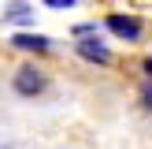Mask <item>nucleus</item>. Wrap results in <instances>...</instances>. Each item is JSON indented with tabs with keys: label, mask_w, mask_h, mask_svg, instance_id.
<instances>
[{
	"label": "nucleus",
	"mask_w": 152,
	"mask_h": 149,
	"mask_svg": "<svg viewBox=\"0 0 152 149\" xmlns=\"http://www.w3.org/2000/svg\"><path fill=\"white\" fill-rule=\"evenodd\" d=\"M7 19L26 22V19H30V4H7Z\"/></svg>",
	"instance_id": "obj_5"
},
{
	"label": "nucleus",
	"mask_w": 152,
	"mask_h": 149,
	"mask_svg": "<svg viewBox=\"0 0 152 149\" xmlns=\"http://www.w3.org/2000/svg\"><path fill=\"white\" fill-rule=\"evenodd\" d=\"M108 30L115 37H123V41H137L141 37V22L134 15H108Z\"/></svg>",
	"instance_id": "obj_2"
},
{
	"label": "nucleus",
	"mask_w": 152,
	"mask_h": 149,
	"mask_svg": "<svg viewBox=\"0 0 152 149\" xmlns=\"http://www.w3.org/2000/svg\"><path fill=\"white\" fill-rule=\"evenodd\" d=\"M78 52L89 60V63H111V52H108V45H100L96 37H82V41H78Z\"/></svg>",
	"instance_id": "obj_3"
},
{
	"label": "nucleus",
	"mask_w": 152,
	"mask_h": 149,
	"mask_svg": "<svg viewBox=\"0 0 152 149\" xmlns=\"http://www.w3.org/2000/svg\"><path fill=\"white\" fill-rule=\"evenodd\" d=\"M15 89H19L22 97H37L45 89V74L37 71L34 63H26V67H19V71H15Z\"/></svg>",
	"instance_id": "obj_1"
},
{
	"label": "nucleus",
	"mask_w": 152,
	"mask_h": 149,
	"mask_svg": "<svg viewBox=\"0 0 152 149\" xmlns=\"http://www.w3.org/2000/svg\"><path fill=\"white\" fill-rule=\"evenodd\" d=\"M145 104H148V108H152V86L145 89Z\"/></svg>",
	"instance_id": "obj_7"
},
{
	"label": "nucleus",
	"mask_w": 152,
	"mask_h": 149,
	"mask_svg": "<svg viewBox=\"0 0 152 149\" xmlns=\"http://www.w3.org/2000/svg\"><path fill=\"white\" fill-rule=\"evenodd\" d=\"M145 74H148V78H152V56L145 60Z\"/></svg>",
	"instance_id": "obj_8"
},
{
	"label": "nucleus",
	"mask_w": 152,
	"mask_h": 149,
	"mask_svg": "<svg viewBox=\"0 0 152 149\" xmlns=\"http://www.w3.org/2000/svg\"><path fill=\"white\" fill-rule=\"evenodd\" d=\"M11 45L26 49V52H48V37H41V34H15Z\"/></svg>",
	"instance_id": "obj_4"
},
{
	"label": "nucleus",
	"mask_w": 152,
	"mask_h": 149,
	"mask_svg": "<svg viewBox=\"0 0 152 149\" xmlns=\"http://www.w3.org/2000/svg\"><path fill=\"white\" fill-rule=\"evenodd\" d=\"M45 4H48V7H71L74 0H45Z\"/></svg>",
	"instance_id": "obj_6"
}]
</instances>
